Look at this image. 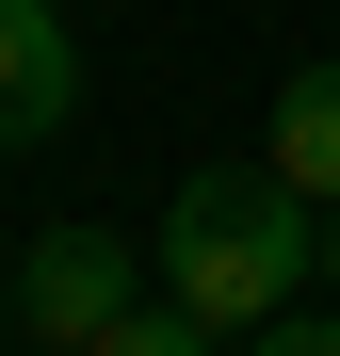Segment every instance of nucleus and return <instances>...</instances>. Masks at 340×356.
Masks as SVG:
<instances>
[{"mask_svg":"<svg viewBox=\"0 0 340 356\" xmlns=\"http://www.w3.org/2000/svg\"><path fill=\"white\" fill-rule=\"evenodd\" d=\"M130 259H146L130 227H49V243L17 259V324H33L49 356H97L113 308H130Z\"/></svg>","mask_w":340,"mask_h":356,"instance_id":"obj_2","label":"nucleus"},{"mask_svg":"<svg viewBox=\"0 0 340 356\" xmlns=\"http://www.w3.org/2000/svg\"><path fill=\"white\" fill-rule=\"evenodd\" d=\"M146 259H162V291H179L211 340H259V308H292L324 275V195H292L275 162H195L179 195H162Z\"/></svg>","mask_w":340,"mask_h":356,"instance_id":"obj_1","label":"nucleus"},{"mask_svg":"<svg viewBox=\"0 0 340 356\" xmlns=\"http://www.w3.org/2000/svg\"><path fill=\"white\" fill-rule=\"evenodd\" d=\"M324 275H340V195H324Z\"/></svg>","mask_w":340,"mask_h":356,"instance_id":"obj_5","label":"nucleus"},{"mask_svg":"<svg viewBox=\"0 0 340 356\" xmlns=\"http://www.w3.org/2000/svg\"><path fill=\"white\" fill-rule=\"evenodd\" d=\"M81 113V49H65V17L49 0H0V146H49Z\"/></svg>","mask_w":340,"mask_h":356,"instance_id":"obj_3","label":"nucleus"},{"mask_svg":"<svg viewBox=\"0 0 340 356\" xmlns=\"http://www.w3.org/2000/svg\"><path fill=\"white\" fill-rule=\"evenodd\" d=\"M292 195H340V65H292L275 81V146H259Z\"/></svg>","mask_w":340,"mask_h":356,"instance_id":"obj_4","label":"nucleus"}]
</instances>
